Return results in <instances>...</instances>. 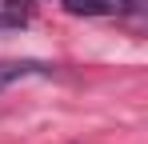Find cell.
Listing matches in <instances>:
<instances>
[{
  "label": "cell",
  "instance_id": "obj_2",
  "mask_svg": "<svg viewBox=\"0 0 148 144\" xmlns=\"http://www.w3.org/2000/svg\"><path fill=\"white\" fill-rule=\"evenodd\" d=\"M44 64H36V60H4L0 64V88H8L12 80H24V76H40Z\"/></svg>",
  "mask_w": 148,
  "mask_h": 144
},
{
  "label": "cell",
  "instance_id": "obj_1",
  "mask_svg": "<svg viewBox=\"0 0 148 144\" xmlns=\"http://www.w3.org/2000/svg\"><path fill=\"white\" fill-rule=\"evenodd\" d=\"M64 4L76 16H116V12H128L136 0H64Z\"/></svg>",
  "mask_w": 148,
  "mask_h": 144
}]
</instances>
